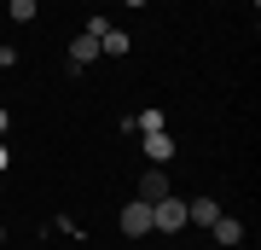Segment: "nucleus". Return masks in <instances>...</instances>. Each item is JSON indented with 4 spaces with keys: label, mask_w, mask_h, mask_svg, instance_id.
Wrapping results in <instances>:
<instances>
[{
    "label": "nucleus",
    "mask_w": 261,
    "mask_h": 250,
    "mask_svg": "<svg viewBox=\"0 0 261 250\" xmlns=\"http://www.w3.org/2000/svg\"><path fill=\"white\" fill-rule=\"evenodd\" d=\"M186 227V198H157V204H151V233H180Z\"/></svg>",
    "instance_id": "f257e3e1"
},
{
    "label": "nucleus",
    "mask_w": 261,
    "mask_h": 250,
    "mask_svg": "<svg viewBox=\"0 0 261 250\" xmlns=\"http://www.w3.org/2000/svg\"><path fill=\"white\" fill-rule=\"evenodd\" d=\"M116 227L128 233V239H145V233H151V204L128 198V204H122V215H116Z\"/></svg>",
    "instance_id": "f03ea898"
},
{
    "label": "nucleus",
    "mask_w": 261,
    "mask_h": 250,
    "mask_svg": "<svg viewBox=\"0 0 261 250\" xmlns=\"http://www.w3.org/2000/svg\"><path fill=\"white\" fill-rule=\"evenodd\" d=\"M140 146H145V157H151V163H168V157H174V134H168V128H145V134H140Z\"/></svg>",
    "instance_id": "7ed1b4c3"
},
{
    "label": "nucleus",
    "mask_w": 261,
    "mask_h": 250,
    "mask_svg": "<svg viewBox=\"0 0 261 250\" xmlns=\"http://www.w3.org/2000/svg\"><path fill=\"white\" fill-rule=\"evenodd\" d=\"M157 198H168V175L163 163H151V175H140V204H157Z\"/></svg>",
    "instance_id": "20e7f679"
},
{
    "label": "nucleus",
    "mask_w": 261,
    "mask_h": 250,
    "mask_svg": "<svg viewBox=\"0 0 261 250\" xmlns=\"http://www.w3.org/2000/svg\"><path fill=\"white\" fill-rule=\"evenodd\" d=\"M93 58H99V41H93V35H87V29H82V35L70 41V64H75V70H87V64H93Z\"/></svg>",
    "instance_id": "39448f33"
},
{
    "label": "nucleus",
    "mask_w": 261,
    "mask_h": 250,
    "mask_svg": "<svg viewBox=\"0 0 261 250\" xmlns=\"http://www.w3.org/2000/svg\"><path fill=\"white\" fill-rule=\"evenodd\" d=\"M209 233H215V239H221V244H244V221H232V215H215V221H209Z\"/></svg>",
    "instance_id": "423d86ee"
},
{
    "label": "nucleus",
    "mask_w": 261,
    "mask_h": 250,
    "mask_svg": "<svg viewBox=\"0 0 261 250\" xmlns=\"http://www.w3.org/2000/svg\"><path fill=\"white\" fill-rule=\"evenodd\" d=\"M93 41H99V53H111V58H122V53H128V29H111V24H105Z\"/></svg>",
    "instance_id": "0eeeda50"
},
{
    "label": "nucleus",
    "mask_w": 261,
    "mask_h": 250,
    "mask_svg": "<svg viewBox=\"0 0 261 250\" xmlns=\"http://www.w3.org/2000/svg\"><path fill=\"white\" fill-rule=\"evenodd\" d=\"M215 215H221V204H215V198H192V204H186V221H197V227H209Z\"/></svg>",
    "instance_id": "6e6552de"
},
{
    "label": "nucleus",
    "mask_w": 261,
    "mask_h": 250,
    "mask_svg": "<svg viewBox=\"0 0 261 250\" xmlns=\"http://www.w3.org/2000/svg\"><path fill=\"white\" fill-rule=\"evenodd\" d=\"M6 12H12V24H35L41 18V0H6Z\"/></svg>",
    "instance_id": "1a4fd4ad"
},
{
    "label": "nucleus",
    "mask_w": 261,
    "mask_h": 250,
    "mask_svg": "<svg viewBox=\"0 0 261 250\" xmlns=\"http://www.w3.org/2000/svg\"><path fill=\"white\" fill-rule=\"evenodd\" d=\"M6 128H12V117H6V105H0V134H6Z\"/></svg>",
    "instance_id": "9d476101"
},
{
    "label": "nucleus",
    "mask_w": 261,
    "mask_h": 250,
    "mask_svg": "<svg viewBox=\"0 0 261 250\" xmlns=\"http://www.w3.org/2000/svg\"><path fill=\"white\" fill-rule=\"evenodd\" d=\"M6 163H12V151H6V146H0V169H6Z\"/></svg>",
    "instance_id": "9b49d317"
},
{
    "label": "nucleus",
    "mask_w": 261,
    "mask_h": 250,
    "mask_svg": "<svg viewBox=\"0 0 261 250\" xmlns=\"http://www.w3.org/2000/svg\"><path fill=\"white\" fill-rule=\"evenodd\" d=\"M122 6H145V0H122Z\"/></svg>",
    "instance_id": "f8f14e48"
},
{
    "label": "nucleus",
    "mask_w": 261,
    "mask_h": 250,
    "mask_svg": "<svg viewBox=\"0 0 261 250\" xmlns=\"http://www.w3.org/2000/svg\"><path fill=\"white\" fill-rule=\"evenodd\" d=\"M0 239H6V227H0Z\"/></svg>",
    "instance_id": "ddd939ff"
}]
</instances>
